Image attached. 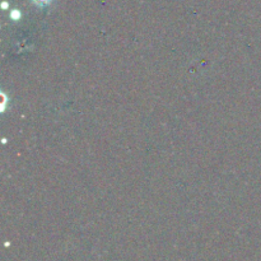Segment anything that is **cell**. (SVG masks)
I'll list each match as a JSON object with an SVG mask.
<instances>
[{"label":"cell","mask_w":261,"mask_h":261,"mask_svg":"<svg viewBox=\"0 0 261 261\" xmlns=\"http://www.w3.org/2000/svg\"><path fill=\"white\" fill-rule=\"evenodd\" d=\"M32 3L36 6H39V8H45V6H49L52 3V0H32Z\"/></svg>","instance_id":"cell-1"},{"label":"cell","mask_w":261,"mask_h":261,"mask_svg":"<svg viewBox=\"0 0 261 261\" xmlns=\"http://www.w3.org/2000/svg\"><path fill=\"white\" fill-rule=\"evenodd\" d=\"M10 18L19 19L21 18V12H19V10H13V12L10 13Z\"/></svg>","instance_id":"cell-2"},{"label":"cell","mask_w":261,"mask_h":261,"mask_svg":"<svg viewBox=\"0 0 261 261\" xmlns=\"http://www.w3.org/2000/svg\"><path fill=\"white\" fill-rule=\"evenodd\" d=\"M3 8L5 9V8H8V3H3Z\"/></svg>","instance_id":"cell-3"}]
</instances>
